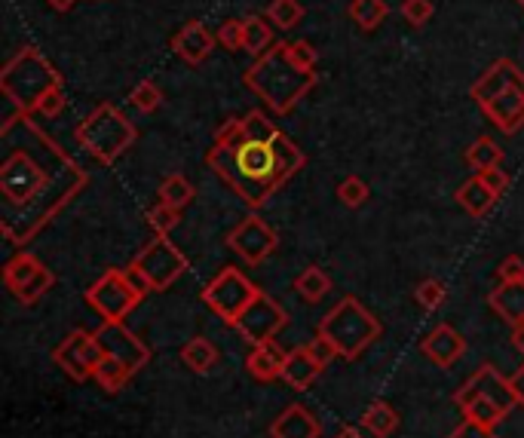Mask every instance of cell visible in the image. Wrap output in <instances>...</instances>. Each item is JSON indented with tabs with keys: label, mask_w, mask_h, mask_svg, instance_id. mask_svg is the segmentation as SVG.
Wrapping results in <instances>:
<instances>
[{
	"label": "cell",
	"mask_w": 524,
	"mask_h": 438,
	"mask_svg": "<svg viewBox=\"0 0 524 438\" xmlns=\"http://www.w3.org/2000/svg\"><path fill=\"white\" fill-rule=\"evenodd\" d=\"M295 291H298V295H301L307 304H319V301L328 295V291H331V276H328L322 267L310 264V267H304V270L298 273Z\"/></svg>",
	"instance_id": "obj_25"
},
{
	"label": "cell",
	"mask_w": 524,
	"mask_h": 438,
	"mask_svg": "<svg viewBox=\"0 0 524 438\" xmlns=\"http://www.w3.org/2000/svg\"><path fill=\"white\" fill-rule=\"evenodd\" d=\"M469 95L503 135L524 129V71L512 59H497L472 83Z\"/></svg>",
	"instance_id": "obj_4"
},
{
	"label": "cell",
	"mask_w": 524,
	"mask_h": 438,
	"mask_svg": "<svg viewBox=\"0 0 524 438\" xmlns=\"http://www.w3.org/2000/svg\"><path fill=\"white\" fill-rule=\"evenodd\" d=\"M95 337H99V344L108 356L120 359L132 374L141 371L148 362H151V350L148 344H141V340L123 325V322H102L99 331H95Z\"/></svg>",
	"instance_id": "obj_14"
},
{
	"label": "cell",
	"mask_w": 524,
	"mask_h": 438,
	"mask_svg": "<svg viewBox=\"0 0 524 438\" xmlns=\"http://www.w3.org/2000/svg\"><path fill=\"white\" fill-rule=\"evenodd\" d=\"M285 322H289V316H285L279 301H273L270 295L261 291V295L246 307V313L236 319L233 328L246 337V344L258 347V344H267V340H276V334L285 328Z\"/></svg>",
	"instance_id": "obj_13"
},
{
	"label": "cell",
	"mask_w": 524,
	"mask_h": 438,
	"mask_svg": "<svg viewBox=\"0 0 524 438\" xmlns=\"http://www.w3.org/2000/svg\"><path fill=\"white\" fill-rule=\"evenodd\" d=\"M129 377H132V371L120 362V359H114V356H102V362L95 365V371H92V380L99 383L105 393H120V389L129 383Z\"/></svg>",
	"instance_id": "obj_29"
},
{
	"label": "cell",
	"mask_w": 524,
	"mask_h": 438,
	"mask_svg": "<svg viewBox=\"0 0 524 438\" xmlns=\"http://www.w3.org/2000/svg\"><path fill=\"white\" fill-rule=\"evenodd\" d=\"M40 267H43V264H40L31 252H19V255L10 258L7 267H4V282H7V288H10V291H19Z\"/></svg>",
	"instance_id": "obj_32"
},
{
	"label": "cell",
	"mask_w": 524,
	"mask_h": 438,
	"mask_svg": "<svg viewBox=\"0 0 524 438\" xmlns=\"http://www.w3.org/2000/svg\"><path fill=\"white\" fill-rule=\"evenodd\" d=\"M448 438H497V432L482 426V423H475V420H463Z\"/></svg>",
	"instance_id": "obj_45"
},
{
	"label": "cell",
	"mask_w": 524,
	"mask_h": 438,
	"mask_svg": "<svg viewBox=\"0 0 524 438\" xmlns=\"http://www.w3.org/2000/svg\"><path fill=\"white\" fill-rule=\"evenodd\" d=\"M402 16H405L408 25L423 28L436 16V7H433V0H402Z\"/></svg>",
	"instance_id": "obj_41"
},
{
	"label": "cell",
	"mask_w": 524,
	"mask_h": 438,
	"mask_svg": "<svg viewBox=\"0 0 524 438\" xmlns=\"http://www.w3.org/2000/svg\"><path fill=\"white\" fill-rule=\"evenodd\" d=\"M472 396H482V399H491V402H497L506 414L518 405V399H515V389H512V380H506L497 368H491V365H482L479 371H475L460 389H457V396H454V402H460V399H472Z\"/></svg>",
	"instance_id": "obj_15"
},
{
	"label": "cell",
	"mask_w": 524,
	"mask_h": 438,
	"mask_svg": "<svg viewBox=\"0 0 524 438\" xmlns=\"http://www.w3.org/2000/svg\"><path fill=\"white\" fill-rule=\"evenodd\" d=\"M316 334H322L341 359L356 362L371 344H377V337L384 334V325L368 307H362L359 298L347 295L325 313Z\"/></svg>",
	"instance_id": "obj_6"
},
{
	"label": "cell",
	"mask_w": 524,
	"mask_h": 438,
	"mask_svg": "<svg viewBox=\"0 0 524 438\" xmlns=\"http://www.w3.org/2000/svg\"><path fill=\"white\" fill-rule=\"evenodd\" d=\"M512 380V389H515V399H518V405L524 408V365L509 377Z\"/></svg>",
	"instance_id": "obj_47"
},
{
	"label": "cell",
	"mask_w": 524,
	"mask_h": 438,
	"mask_svg": "<svg viewBox=\"0 0 524 438\" xmlns=\"http://www.w3.org/2000/svg\"><path fill=\"white\" fill-rule=\"evenodd\" d=\"M243 25H246L243 50H246V53H252L255 59H258L261 53H267L270 46L276 43V37H273V28H270V19H267V16H246V19H243Z\"/></svg>",
	"instance_id": "obj_27"
},
{
	"label": "cell",
	"mask_w": 524,
	"mask_h": 438,
	"mask_svg": "<svg viewBox=\"0 0 524 438\" xmlns=\"http://www.w3.org/2000/svg\"><path fill=\"white\" fill-rule=\"evenodd\" d=\"M243 83L258 95V99L279 117L292 114L304 99L307 92L316 89L319 74L316 71H304L289 59V50H285V40H276L267 53H261L252 68H246Z\"/></svg>",
	"instance_id": "obj_3"
},
{
	"label": "cell",
	"mask_w": 524,
	"mask_h": 438,
	"mask_svg": "<svg viewBox=\"0 0 524 438\" xmlns=\"http://www.w3.org/2000/svg\"><path fill=\"white\" fill-rule=\"evenodd\" d=\"M215 37H218V43L224 46L227 53H240V50H243V37H246L243 19H227V22H221V28L215 31Z\"/></svg>",
	"instance_id": "obj_39"
},
{
	"label": "cell",
	"mask_w": 524,
	"mask_h": 438,
	"mask_svg": "<svg viewBox=\"0 0 524 438\" xmlns=\"http://www.w3.org/2000/svg\"><path fill=\"white\" fill-rule=\"evenodd\" d=\"M362 429H368L374 438H390L399 429V411L387 402H371L362 417H359Z\"/></svg>",
	"instance_id": "obj_23"
},
{
	"label": "cell",
	"mask_w": 524,
	"mask_h": 438,
	"mask_svg": "<svg viewBox=\"0 0 524 438\" xmlns=\"http://www.w3.org/2000/svg\"><path fill=\"white\" fill-rule=\"evenodd\" d=\"M457 405H460V411H463V417H466V420H475V423H482V426H488V429H497V426L506 420V411H503L497 402L482 399V396L460 399Z\"/></svg>",
	"instance_id": "obj_28"
},
{
	"label": "cell",
	"mask_w": 524,
	"mask_h": 438,
	"mask_svg": "<svg viewBox=\"0 0 524 438\" xmlns=\"http://www.w3.org/2000/svg\"><path fill=\"white\" fill-rule=\"evenodd\" d=\"M267 19H270L279 31H292V28L301 25V19H304V4H301V0H270Z\"/></svg>",
	"instance_id": "obj_33"
},
{
	"label": "cell",
	"mask_w": 524,
	"mask_h": 438,
	"mask_svg": "<svg viewBox=\"0 0 524 438\" xmlns=\"http://www.w3.org/2000/svg\"><path fill=\"white\" fill-rule=\"evenodd\" d=\"M46 4H50V7H53L56 13H68V10H71V7L77 4V0H46Z\"/></svg>",
	"instance_id": "obj_49"
},
{
	"label": "cell",
	"mask_w": 524,
	"mask_h": 438,
	"mask_svg": "<svg viewBox=\"0 0 524 438\" xmlns=\"http://www.w3.org/2000/svg\"><path fill=\"white\" fill-rule=\"evenodd\" d=\"M56 285V276H53V270L50 267H40L19 291H13V295H16V301L19 304H25V307H34L43 295H46V291H50Z\"/></svg>",
	"instance_id": "obj_34"
},
{
	"label": "cell",
	"mask_w": 524,
	"mask_h": 438,
	"mask_svg": "<svg viewBox=\"0 0 524 438\" xmlns=\"http://www.w3.org/2000/svg\"><path fill=\"white\" fill-rule=\"evenodd\" d=\"M497 200H500V197H494V193L479 181V175H472L469 181H463V184L457 187V203H460V209H463L466 215H472V218H485V215L494 209Z\"/></svg>",
	"instance_id": "obj_22"
},
{
	"label": "cell",
	"mask_w": 524,
	"mask_h": 438,
	"mask_svg": "<svg viewBox=\"0 0 524 438\" xmlns=\"http://www.w3.org/2000/svg\"><path fill=\"white\" fill-rule=\"evenodd\" d=\"M56 89H65V80L59 68L37 46H22L4 65V71H0V92H4V99H13L28 114H37V105Z\"/></svg>",
	"instance_id": "obj_5"
},
{
	"label": "cell",
	"mask_w": 524,
	"mask_h": 438,
	"mask_svg": "<svg viewBox=\"0 0 524 438\" xmlns=\"http://www.w3.org/2000/svg\"><path fill=\"white\" fill-rule=\"evenodd\" d=\"M105 350L99 344V337H95V331H86V328H77L71 331L62 344L53 350V362L74 380H89L95 365L102 362Z\"/></svg>",
	"instance_id": "obj_12"
},
{
	"label": "cell",
	"mask_w": 524,
	"mask_h": 438,
	"mask_svg": "<svg viewBox=\"0 0 524 438\" xmlns=\"http://www.w3.org/2000/svg\"><path fill=\"white\" fill-rule=\"evenodd\" d=\"M181 362L194 371V374H209L218 362V350L212 340L206 337H194V340H187V344L181 347Z\"/></svg>",
	"instance_id": "obj_24"
},
{
	"label": "cell",
	"mask_w": 524,
	"mask_h": 438,
	"mask_svg": "<svg viewBox=\"0 0 524 438\" xmlns=\"http://www.w3.org/2000/svg\"><path fill=\"white\" fill-rule=\"evenodd\" d=\"M500 163H503V148L491 135L475 138L466 148V166L472 172H482V169H491V166H500Z\"/></svg>",
	"instance_id": "obj_26"
},
{
	"label": "cell",
	"mask_w": 524,
	"mask_h": 438,
	"mask_svg": "<svg viewBox=\"0 0 524 438\" xmlns=\"http://www.w3.org/2000/svg\"><path fill=\"white\" fill-rule=\"evenodd\" d=\"M246 129L249 138L236 148H209L206 163L249 209H261L273 190L304 169L307 157L264 111H249Z\"/></svg>",
	"instance_id": "obj_2"
},
{
	"label": "cell",
	"mask_w": 524,
	"mask_h": 438,
	"mask_svg": "<svg viewBox=\"0 0 524 438\" xmlns=\"http://www.w3.org/2000/svg\"><path fill=\"white\" fill-rule=\"evenodd\" d=\"M157 197H160V203H166V206H172V209H184L190 200L197 197L194 193V184H190L184 175H166L163 181H160V187H157Z\"/></svg>",
	"instance_id": "obj_30"
},
{
	"label": "cell",
	"mask_w": 524,
	"mask_h": 438,
	"mask_svg": "<svg viewBox=\"0 0 524 438\" xmlns=\"http://www.w3.org/2000/svg\"><path fill=\"white\" fill-rule=\"evenodd\" d=\"M497 276H500V282H518V279H524V258L506 255L500 261V267H497Z\"/></svg>",
	"instance_id": "obj_44"
},
{
	"label": "cell",
	"mask_w": 524,
	"mask_h": 438,
	"mask_svg": "<svg viewBox=\"0 0 524 438\" xmlns=\"http://www.w3.org/2000/svg\"><path fill=\"white\" fill-rule=\"evenodd\" d=\"M19 132L22 141L0 166V197L7 209L4 233L16 246L31 239L86 187L83 166L68 157L62 144L40 123H34V114L19 123Z\"/></svg>",
	"instance_id": "obj_1"
},
{
	"label": "cell",
	"mask_w": 524,
	"mask_h": 438,
	"mask_svg": "<svg viewBox=\"0 0 524 438\" xmlns=\"http://www.w3.org/2000/svg\"><path fill=\"white\" fill-rule=\"evenodd\" d=\"M285 50H289V59L304 68V71H316L319 65V50L310 40H285Z\"/></svg>",
	"instance_id": "obj_38"
},
{
	"label": "cell",
	"mask_w": 524,
	"mask_h": 438,
	"mask_svg": "<svg viewBox=\"0 0 524 438\" xmlns=\"http://www.w3.org/2000/svg\"><path fill=\"white\" fill-rule=\"evenodd\" d=\"M148 224L157 230V236H169L178 224H181V212L166 206V203H157L151 212H148Z\"/></svg>",
	"instance_id": "obj_40"
},
{
	"label": "cell",
	"mask_w": 524,
	"mask_h": 438,
	"mask_svg": "<svg viewBox=\"0 0 524 438\" xmlns=\"http://www.w3.org/2000/svg\"><path fill=\"white\" fill-rule=\"evenodd\" d=\"M387 13H390L387 0H350V19L362 31H374L380 22L387 19Z\"/></svg>",
	"instance_id": "obj_31"
},
{
	"label": "cell",
	"mask_w": 524,
	"mask_h": 438,
	"mask_svg": "<svg viewBox=\"0 0 524 438\" xmlns=\"http://www.w3.org/2000/svg\"><path fill=\"white\" fill-rule=\"evenodd\" d=\"M129 105L141 114H154L163 105V89L154 80H141L129 92Z\"/></svg>",
	"instance_id": "obj_35"
},
{
	"label": "cell",
	"mask_w": 524,
	"mask_h": 438,
	"mask_svg": "<svg viewBox=\"0 0 524 438\" xmlns=\"http://www.w3.org/2000/svg\"><path fill=\"white\" fill-rule=\"evenodd\" d=\"M65 111V89H56V92H50V95H46V99L37 105V114L40 117H59Z\"/></svg>",
	"instance_id": "obj_46"
},
{
	"label": "cell",
	"mask_w": 524,
	"mask_h": 438,
	"mask_svg": "<svg viewBox=\"0 0 524 438\" xmlns=\"http://www.w3.org/2000/svg\"><path fill=\"white\" fill-rule=\"evenodd\" d=\"M215 43H218V37H215L203 22H187V25H181V28L172 34V40H169L172 53H175L178 59H184L187 65H203V62L215 53Z\"/></svg>",
	"instance_id": "obj_16"
},
{
	"label": "cell",
	"mask_w": 524,
	"mask_h": 438,
	"mask_svg": "<svg viewBox=\"0 0 524 438\" xmlns=\"http://www.w3.org/2000/svg\"><path fill=\"white\" fill-rule=\"evenodd\" d=\"M276 246H279L276 230L264 218H258V215H246L240 224L227 233V249L240 261H246L249 267L264 264L276 252Z\"/></svg>",
	"instance_id": "obj_11"
},
{
	"label": "cell",
	"mask_w": 524,
	"mask_h": 438,
	"mask_svg": "<svg viewBox=\"0 0 524 438\" xmlns=\"http://www.w3.org/2000/svg\"><path fill=\"white\" fill-rule=\"evenodd\" d=\"M475 175H479V181L494 193V197H503V193L509 190V172H503V166H491V169H482Z\"/></svg>",
	"instance_id": "obj_42"
},
{
	"label": "cell",
	"mask_w": 524,
	"mask_h": 438,
	"mask_svg": "<svg viewBox=\"0 0 524 438\" xmlns=\"http://www.w3.org/2000/svg\"><path fill=\"white\" fill-rule=\"evenodd\" d=\"M335 438H365L362 435V429L359 426H344V429H338V435Z\"/></svg>",
	"instance_id": "obj_50"
},
{
	"label": "cell",
	"mask_w": 524,
	"mask_h": 438,
	"mask_svg": "<svg viewBox=\"0 0 524 438\" xmlns=\"http://www.w3.org/2000/svg\"><path fill=\"white\" fill-rule=\"evenodd\" d=\"M423 356L436 362L439 368H451L463 353H466V337L454 328V325H436L430 334L423 337V344H420Z\"/></svg>",
	"instance_id": "obj_17"
},
{
	"label": "cell",
	"mask_w": 524,
	"mask_h": 438,
	"mask_svg": "<svg viewBox=\"0 0 524 438\" xmlns=\"http://www.w3.org/2000/svg\"><path fill=\"white\" fill-rule=\"evenodd\" d=\"M368 197H371V190H368V184H365L359 175H347V178L338 184V200H341V206H347V209L365 206Z\"/></svg>",
	"instance_id": "obj_36"
},
{
	"label": "cell",
	"mask_w": 524,
	"mask_h": 438,
	"mask_svg": "<svg viewBox=\"0 0 524 438\" xmlns=\"http://www.w3.org/2000/svg\"><path fill=\"white\" fill-rule=\"evenodd\" d=\"M86 304L102 316V322H123L141 304V295L126 270H105L86 288Z\"/></svg>",
	"instance_id": "obj_9"
},
{
	"label": "cell",
	"mask_w": 524,
	"mask_h": 438,
	"mask_svg": "<svg viewBox=\"0 0 524 438\" xmlns=\"http://www.w3.org/2000/svg\"><path fill=\"white\" fill-rule=\"evenodd\" d=\"M74 138L92 160H99L102 166H111L138 141V129L117 105L102 102L80 120Z\"/></svg>",
	"instance_id": "obj_7"
},
{
	"label": "cell",
	"mask_w": 524,
	"mask_h": 438,
	"mask_svg": "<svg viewBox=\"0 0 524 438\" xmlns=\"http://www.w3.org/2000/svg\"><path fill=\"white\" fill-rule=\"evenodd\" d=\"M285 359H289V350H282L276 340H267V344H258L249 359H246V368L255 380L261 383H270L276 377H282V368H285Z\"/></svg>",
	"instance_id": "obj_20"
},
{
	"label": "cell",
	"mask_w": 524,
	"mask_h": 438,
	"mask_svg": "<svg viewBox=\"0 0 524 438\" xmlns=\"http://www.w3.org/2000/svg\"><path fill=\"white\" fill-rule=\"evenodd\" d=\"M515 4H521V7H524V0H515Z\"/></svg>",
	"instance_id": "obj_51"
},
{
	"label": "cell",
	"mask_w": 524,
	"mask_h": 438,
	"mask_svg": "<svg viewBox=\"0 0 524 438\" xmlns=\"http://www.w3.org/2000/svg\"><path fill=\"white\" fill-rule=\"evenodd\" d=\"M414 301L423 307V310H439L445 301H448V288L439 282V279H423L417 288H414Z\"/></svg>",
	"instance_id": "obj_37"
},
{
	"label": "cell",
	"mask_w": 524,
	"mask_h": 438,
	"mask_svg": "<svg viewBox=\"0 0 524 438\" xmlns=\"http://www.w3.org/2000/svg\"><path fill=\"white\" fill-rule=\"evenodd\" d=\"M512 344H515V350L524 356V322H521L518 328H512Z\"/></svg>",
	"instance_id": "obj_48"
},
{
	"label": "cell",
	"mask_w": 524,
	"mask_h": 438,
	"mask_svg": "<svg viewBox=\"0 0 524 438\" xmlns=\"http://www.w3.org/2000/svg\"><path fill=\"white\" fill-rule=\"evenodd\" d=\"M491 310L512 328L524 322V279L518 282H500L491 295H488Z\"/></svg>",
	"instance_id": "obj_19"
},
{
	"label": "cell",
	"mask_w": 524,
	"mask_h": 438,
	"mask_svg": "<svg viewBox=\"0 0 524 438\" xmlns=\"http://www.w3.org/2000/svg\"><path fill=\"white\" fill-rule=\"evenodd\" d=\"M319 435L322 423L304 405H289L270 423V438H319Z\"/></svg>",
	"instance_id": "obj_18"
},
{
	"label": "cell",
	"mask_w": 524,
	"mask_h": 438,
	"mask_svg": "<svg viewBox=\"0 0 524 438\" xmlns=\"http://www.w3.org/2000/svg\"><path fill=\"white\" fill-rule=\"evenodd\" d=\"M325 368L310 356L307 347H298V350H289V359H285V368H282V380L289 383L292 389H310L313 380L322 374Z\"/></svg>",
	"instance_id": "obj_21"
},
{
	"label": "cell",
	"mask_w": 524,
	"mask_h": 438,
	"mask_svg": "<svg viewBox=\"0 0 524 438\" xmlns=\"http://www.w3.org/2000/svg\"><path fill=\"white\" fill-rule=\"evenodd\" d=\"M132 267L148 279L151 291H166L187 273V258L169 236H157L132 258Z\"/></svg>",
	"instance_id": "obj_10"
},
{
	"label": "cell",
	"mask_w": 524,
	"mask_h": 438,
	"mask_svg": "<svg viewBox=\"0 0 524 438\" xmlns=\"http://www.w3.org/2000/svg\"><path fill=\"white\" fill-rule=\"evenodd\" d=\"M304 347L310 350V356H313V359H316V362H319L322 368H328V362H331V359H338L335 347H331V344H328V340H325L322 334H316V337L310 340V344H304Z\"/></svg>",
	"instance_id": "obj_43"
},
{
	"label": "cell",
	"mask_w": 524,
	"mask_h": 438,
	"mask_svg": "<svg viewBox=\"0 0 524 438\" xmlns=\"http://www.w3.org/2000/svg\"><path fill=\"white\" fill-rule=\"evenodd\" d=\"M261 295V288L236 267H224L218 276H212L203 288V301L206 307L221 316L227 325H236V319H240L246 313V307Z\"/></svg>",
	"instance_id": "obj_8"
}]
</instances>
